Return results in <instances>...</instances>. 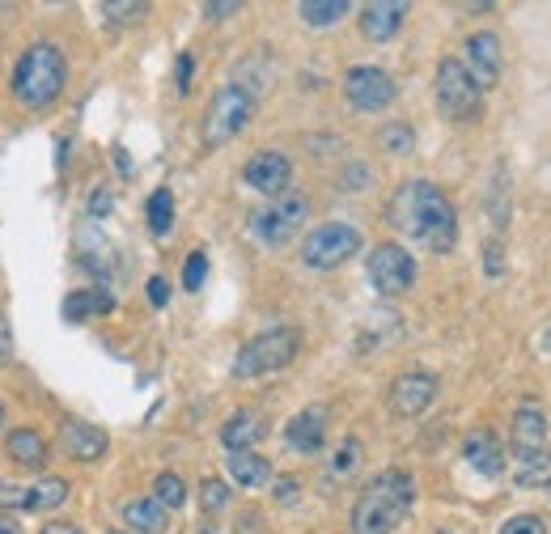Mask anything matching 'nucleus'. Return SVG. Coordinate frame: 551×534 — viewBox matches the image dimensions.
<instances>
[{"label":"nucleus","mask_w":551,"mask_h":534,"mask_svg":"<svg viewBox=\"0 0 551 534\" xmlns=\"http://www.w3.org/2000/svg\"><path fill=\"white\" fill-rule=\"evenodd\" d=\"M386 217H390V225H395V229H403L407 238L424 242L437 255L454 251V242H458L454 204L446 200V191L433 187V183H424V178H412V183H403L395 191Z\"/></svg>","instance_id":"nucleus-1"},{"label":"nucleus","mask_w":551,"mask_h":534,"mask_svg":"<svg viewBox=\"0 0 551 534\" xmlns=\"http://www.w3.org/2000/svg\"><path fill=\"white\" fill-rule=\"evenodd\" d=\"M191 73H195V60H191V51H183V56H179V68H174L179 94H187V89H191Z\"/></svg>","instance_id":"nucleus-37"},{"label":"nucleus","mask_w":551,"mask_h":534,"mask_svg":"<svg viewBox=\"0 0 551 534\" xmlns=\"http://www.w3.org/2000/svg\"><path fill=\"white\" fill-rule=\"evenodd\" d=\"M123 522H128L136 534H166V530H170L166 509L157 505L153 496H140V501H128V509H123Z\"/></svg>","instance_id":"nucleus-23"},{"label":"nucleus","mask_w":551,"mask_h":534,"mask_svg":"<svg viewBox=\"0 0 551 534\" xmlns=\"http://www.w3.org/2000/svg\"><path fill=\"white\" fill-rule=\"evenodd\" d=\"M403 17H407L403 0H373V5L361 9V34L373 43H386L403 30Z\"/></svg>","instance_id":"nucleus-16"},{"label":"nucleus","mask_w":551,"mask_h":534,"mask_svg":"<svg viewBox=\"0 0 551 534\" xmlns=\"http://www.w3.org/2000/svg\"><path fill=\"white\" fill-rule=\"evenodd\" d=\"M153 501L162 509H183L187 505V484L174 471H162L153 479Z\"/></svg>","instance_id":"nucleus-27"},{"label":"nucleus","mask_w":551,"mask_h":534,"mask_svg":"<svg viewBox=\"0 0 551 534\" xmlns=\"http://www.w3.org/2000/svg\"><path fill=\"white\" fill-rule=\"evenodd\" d=\"M64 501H68V479H60V475L39 479V484L30 488V509L34 513H51V509H60Z\"/></svg>","instance_id":"nucleus-25"},{"label":"nucleus","mask_w":551,"mask_h":534,"mask_svg":"<svg viewBox=\"0 0 551 534\" xmlns=\"http://www.w3.org/2000/svg\"><path fill=\"white\" fill-rule=\"evenodd\" d=\"M352 255H361V229L344 225V221L318 225L314 234L301 242V263L314 267V272H331V267L348 263Z\"/></svg>","instance_id":"nucleus-7"},{"label":"nucleus","mask_w":551,"mask_h":534,"mask_svg":"<svg viewBox=\"0 0 551 534\" xmlns=\"http://www.w3.org/2000/svg\"><path fill=\"white\" fill-rule=\"evenodd\" d=\"M204 280H208V255L204 251H191L187 263H183V289L187 293H200Z\"/></svg>","instance_id":"nucleus-30"},{"label":"nucleus","mask_w":551,"mask_h":534,"mask_svg":"<svg viewBox=\"0 0 551 534\" xmlns=\"http://www.w3.org/2000/svg\"><path fill=\"white\" fill-rule=\"evenodd\" d=\"M13 98L30 106V111H43V106H51L64 85H68V60L64 51L56 43H30L22 56H17L13 64Z\"/></svg>","instance_id":"nucleus-3"},{"label":"nucleus","mask_w":551,"mask_h":534,"mask_svg":"<svg viewBox=\"0 0 551 534\" xmlns=\"http://www.w3.org/2000/svg\"><path fill=\"white\" fill-rule=\"evenodd\" d=\"M259 437H263V416L251 412V407H246V412H234L221 424V445H225L229 454H234V450H251Z\"/></svg>","instance_id":"nucleus-21"},{"label":"nucleus","mask_w":551,"mask_h":534,"mask_svg":"<svg viewBox=\"0 0 551 534\" xmlns=\"http://www.w3.org/2000/svg\"><path fill=\"white\" fill-rule=\"evenodd\" d=\"M301 221H306V195H293V191H284L276 195V200L268 208H259L255 217H251V229H255V238L259 242H268V246H284L289 242Z\"/></svg>","instance_id":"nucleus-10"},{"label":"nucleus","mask_w":551,"mask_h":534,"mask_svg":"<svg viewBox=\"0 0 551 534\" xmlns=\"http://www.w3.org/2000/svg\"><path fill=\"white\" fill-rule=\"evenodd\" d=\"M297 492H301L297 479H280V484H276V501H280V505H293Z\"/></svg>","instance_id":"nucleus-40"},{"label":"nucleus","mask_w":551,"mask_h":534,"mask_svg":"<svg viewBox=\"0 0 551 534\" xmlns=\"http://www.w3.org/2000/svg\"><path fill=\"white\" fill-rule=\"evenodd\" d=\"M13 361V327H9V314L0 310V369Z\"/></svg>","instance_id":"nucleus-36"},{"label":"nucleus","mask_w":551,"mask_h":534,"mask_svg":"<svg viewBox=\"0 0 551 534\" xmlns=\"http://www.w3.org/2000/svg\"><path fill=\"white\" fill-rule=\"evenodd\" d=\"M0 424H5V412H0Z\"/></svg>","instance_id":"nucleus-46"},{"label":"nucleus","mask_w":551,"mask_h":534,"mask_svg":"<svg viewBox=\"0 0 551 534\" xmlns=\"http://www.w3.org/2000/svg\"><path fill=\"white\" fill-rule=\"evenodd\" d=\"M102 13L111 17V22H136V17H145V13H149V5H140V0H132V5H128V0H123V5H115V0H106Z\"/></svg>","instance_id":"nucleus-32"},{"label":"nucleus","mask_w":551,"mask_h":534,"mask_svg":"<svg viewBox=\"0 0 551 534\" xmlns=\"http://www.w3.org/2000/svg\"><path fill=\"white\" fill-rule=\"evenodd\" d=\"M297 13H301V22L306 26H335L340 17L348 13V0H306V5H297Z\"/></svg>","instance_id":"nucleus-26"},{"label":"nucleus","mask_w":551,"mask_h":534,"mask_svg":"<svg viewBox=\"0 0 551 534\" xmlns=\"http://www.w3.org/2000/svg\"><path fill=\"white\" fill-rule=\"evenodd\" d=\"M166 301H170V284H166L162 276H153V280H149V306H157V310H162Z\"/></svg>","instance_id":"nucleus-38"},{"label":"nucleus","mask_w":551,"mask_h":534,"mask_svg":"<svg viewBox=\"0 0 551 534\" xmlns=\"http://www.w3.org/2000/svg\"><path fill=\"white\" fill-rule=\"evenodd\" d=\"M547 492H551V462H547Z\"/></svg>","instance_id":"nucleus-45"},{"label":"nucleus","mask_w":551,"mask_h":534,"mask_svg":"<svg viewBox=\"0 0 551 534\" xmlns=\"http://www.w3.org/2000/svg\"><path fill=\"white\" fill-rule=\"evenodd\" d=\"M200 534H221V530H217V526H204V530H200Z\"/></svg>","instance_id":"nucleus-44"},{"label":"nucleus","mask_w":551,"mask_h":534,"mask_svg":"<svg viewBox=\"0 0 551 534\" xmlns=\"http://www.w3.org/2000/svg\"><path fill=\"white\" fill-rule=\"evenodd\" d=\"M437 106L441 115L454 119V123H467L479 115V85L467 77L462 60H441L437 64Z\"/></svg>","instance_id":"nucleus-8"},{"label":"nucleus","mask_w":551,"mask_h":534,"mask_svg":"<svg viewBox=\"0 0 551 534\" xmlns=\"http://www.w3.org/2000/svg\"><path fill=\"white\" fill-rule=\"evenodd\" d=\"M284 441L293 445L297 454H318L327 441V412L323 407H306V412H297L289 420V429H284Z\"/></svg>","instance_id":"nucleus-17"},{"label":"nucleus","mask_w":551,"mask_h":534,"mask_svg":"<svg viewBox=\"0 0 551 534\" xmlns=\"http://www.w3.org/2000/svg\"><path fill=\"white\" fill-rule=\"evenodd\" d=\"M501 534H547V522L535 518V513H518V518H509L501 526Z\"/></svg>","instance_id":"nucleus-33"},{"label":"nucleus","mask_w":551,"mask_h":534,"mask_svg":"<svg viewBox=\"0 0 551 534\" xmlns=\"http://www.w3.org/2000/svg\"><path fill=\"white\" fill-rule=\"evenodd\" d=\"M200 505H204V513H221L229 505L225 479H204V484H200Z\"/></svg>","instance_id":"nucleus-31"},{"label":"nucleus","mask_w":551,"mask_h":534,"mask_svg":"<svg viewBox=\"0 0 551 534\" xmlns=\"http://www.w3.org/2000/svg\"><path fill=\"white\" fill-rule=\"evenodd\" d=\"M437 399V378L424 369H412V373H399L395 382H390V412L403 416V420H416L433 407Z\"/></svg>","instance_id":"nucleus-12"},{"label":"nucleus","mask_w":551,"mask_h":534,"mask_svg":"<svg viewBox=\"0 0 551 534\" xmlns=\"http://www.w3.org/2000/svg\"><path fill=\"white\" fill-rule=\"evenodd\" d=\"M301 352V331L297 327H272L246 340L234 356V378H263L284 365H293V356Z\"/></svg>","instance_id":"nucleus-5"},{"label":"nucleus","mask_w":551,"mask_h":534,"mask_svg":"<svg viewBox=\"0 0 551 534\" xmlns=\"http://www.w3.org/2000/svg\"><path fill=\"white\" fill-rule=\"evenodd\" d=\"M467 77L479 85V94L484 89H492L496 81H501V39H496L492 30H479L467 39Z\"/></svg>","instance_id":"nucleus-14"},{"label":"nucleus","mask_w":551,"mask_h":534,"mask_svg":"<svg viewBox=\"0 0 551 534\" xmlns=\"http://www.w3.org/2000/svg\"><path fill=\"white\" fill-rule=\"evenodd\" d=\"M0 509H30V488L0 484Z\"/></svg>","instance_id":"nucleus-35"},{"label":"nucleus","mask_w":551,"mask_h":534,"mask_svg":"<svg viewBox=\"0 0 551 534\" xmlns=\"http://www.w3.org/2000/svg\"><path fill=\"white\" fill-rule=\"evenodd\" d=\"M0 534H22V526H17V518H5V513H0Z\"/></svg>","instance_id":"nucleus-43"},{"label":"nucleus","mask_w":551,"mask_h":534,"mask_svg":"<svg viewBox=\"0 0 551 534\" xmlns=\"http://www.w3.org/2000/svg\"><path fill=\"white\" fill-rule=\"evenodd\" d=\"M43 534H85V530L73 522H51V526H43Z\"/></svg>","instance_id":"nucleus-42"},{"label":"nucleus","mask_w":551,"mask_h":534,"mask_svg":"<svg viewBox=\"0 0 551 534\" xmlns=\"http://www.w3.org/2000/svg\"><path fill=\"white\" fill-rule=\"evenodd\" d=\"M5 450H9V458L17 462V467L43 471V462H47V437L34 433V429H13V433L5 437Z\"/></svg>","instance_id":"nucleus-20"},{"label":"nucleus","mask_w":551,"mask_h":534,"mask_svg":"<svg viewBox=\"0 0 551 534\" xmlns=\"http://www.w3.org/2000/svg\"><path fill=\"white\" fill-rule=\"evenodd\" d=\"M513 479L522 488H535V484H547V416L539 403H522L513 412Z\"/></svg>","instance_id":"nucleus-4"},{"label":"nucleus","mask_w":551,"mask_h":534,"mask_svg":"<svg viewBox=\"0 0 551 534\" xmlns=\"http://www.w3.org/2000/svg\"><path fill=\"white\" fill-rule=\"evenodd\" d=\"M115 310V297L111 289H73L64 297V323H90V318H102Z\"/></svg>","instance_id":"nucleus-19"},{"label":"nucleus","mask_w":551,"mask_h":534,"mask_svg":"<svg viewBox=\"0 0 551 534\" xmlns=\"http://www.w3.org/2000/svg\"><path fill=\"white\" fill-rule=\"evenodd\" d=\"M111 208H115V191H111V187H98V191L90 195V204H85V212H90L94 221L111 217Z\"/></svg>","instance_id":"nucleus-34"},{"label":"nucleus","mask_w":551,"mask_h":534,"mask_svg":"<svg viewBox=\"0 0 551 534\" xmlns=\"http://www.w3.org/2000/svg\"><path fill=\"white\" fill-rule=\"evenodd\" d=\"M145 217H149V234L153 238H166L170 234V229H174V195H170V187H157L149 195Z\"/></svg>","instance_id":"nucleus-24"},{"label":"nucleus","mask_w":551,"mask_h":534,"mask_svg":"<svg viewBox=\"0 0 551 534\" xmlns=\"http://www.w3.org/2000/svg\"><path fill=\"white\" fill-rule=\"evenodd\" d=\"M357 462H361V441H357V437H348V441L340 445V450H335V458L327 462V471H331L335 479H344V475L357 471Z\"/></svg>","instance_id":"nucleus-29"},{"label":"nucleus","mask_w":551,"mask_h":534,"mask_svg":"<svg viewBox=\"0 0 551 534\" xmlns=\"http://www.w3.org/2000/svg\"><path fill=\"white\" fill-rule=\"evenodd\" d=\"M462 458L488 479H496L505 471V450H501V441H496V433H488V429H475L467 441H462Z\"/></svg>","instance_id":"nucleus-18"},{"label":"nucleus","mask_w":551,"mask_h":534,"mask_svg":"<svg viewBox=\"0 0 551 534\" xmlns=\"http://www.w3.org/2000/svg\"><path fill=\"white\" fill-rule=\"evenodd\" d=\"M208 17H229V13H238V0H225V5H204Z\"/></svg>","instance_id":"nucleus-41"},{"label":"nucleus","mask_w":551,"mask_h":534,"mask_svg":"<svg viewBox=\"0 0 551 534\" xmlns=\"http://www.w3.org/2000/svg\"><path fill=\"white\" fill-rule=\"evenodd\" d=\"M242 178H246V187L259 195H284L293 183V162L276 149H263L242 166Z\"/></svg>","instance_id":"nucleus-13"},{"label":"nucleus","mask_w":551,"mask_h":534,"mask_svg":"<svg viewBox=\"0 0 551 534\" xmlns=\"http://www.w3.org/2000/svg\"><path fill=\"white\" fill-rule=\"evenodd\" d=\"M60 450L73 462H98V458H106V450H111V437H106L98 424L68 420L60 429Z\"/></svg>","instance_id":"nucleus-15"},{"label":"nucleus","mask_w":551,"mask_h":534,"mask_svg":"<svg viewBox=\"0 0 551 534\" xmlns=\"http://www.w3.org/2000/svg\"><path fill=\"white\" fill-rule=\"evenodd\" d=\"M225 467H229V475H234L242 488H263L272 479V462L263 454H255V450H234L225 458Z\"/></svg>","instance_id":"nucleus-22"},{"label":"nucleus","mask_w":551,"mask_h":534,"mask_svg":"<svg viewBox=\"0 0 551 534\" xmlns=\"http://www.w3.org/2000/svg\"><path fill=\"white\" fill-rule=\"evenodd\" d=\"M344 94L348 102L357 106V111H382V106L395 102V81H390V73H382V68H373V64H357V68H348V77H344Z\"/></svg>","instance_id":"nucleus-11"},{"label":"nucleus","mask_w":551,"mask_h":534,"mask_svg":"<svg viewBox=\"0 0 551 534\" xmlns=\"http://www.w3.org/2000/svg\"><path fill=\"white\" fill-rule=\"evenodd\" d=\"M251 119H255V94L251 89L238 85V81L221 85L217 94H212L208 111H204V145L208 149L225 145V140H234Z\"/></svg>","instance_id":"nucleus-6"},{"label":"nucleus","mask_w":551,"mask_h":534,"mask_svg":"<svg viewBox=\"0 0 551 534\" xmlns=\"http://www.w3.org/2000/svg\"><path fill=\"white\" fill-rule=\"evenodd\" d=\"M484 255H488V259H484L488 276H501V272H505V263H501V242H488V246H484Z\"/></svg>","instance_id":"nucleus-39"},{"label":"nucleus","mask_w":551,"mask_h":534,"mask_svg":"<svg viewBox=\"0 0 551 534\" xmlns=\"http://www.w3.org/2000/svg\"><path fill=\"white\" fill-rule=\"evenodd\" d=\"M369 284L382 297H403L416 284V259L399 242H382L369 251Z\"/></svg>","instance_id":"nucleus-9"},{"label":"nucleus","mask_w":551,"mask_h":534,"mask_svg":"<svg viewBox=\"0 0 551 534\" xmlns=\"http://www.w3.org/2000/svg\"><path fill=\"white\" fill-rule=\"evenodd\" d=\"M378 145H382L386 153L407 157V153H412V145H416V136H412V128H407V123H386V128L378 132Z\"/></svg>","instance_id":"nucleus-28"},{"label":"nucleus","mask_w":551,"mask_h":534,"mask_svg":"<svg viewBox=\"0 0 551 534\" xmlns=\"http://www.w3.org/2000/svg\"><path fill=\"white\" fill-rule=\"evenodd\" d=\"M111 534H123V530H111Z\"/></svg>","instance_id":"nucleus-47"},{"label":"nucleus","mask_w":551,"mask_h":534,"mask_svg":"<svg viewBox=\"0 0 551 534\" xmlns=\"http://www.w3.org/2000/svg\"><path fill=\"white\" fill-rule=\"evenodd\" d=\"M416 501V479L407 471L373 475L352 505V534H390Z\"/></svg>","instance_id":"nucleus-2"}]
</instances>
